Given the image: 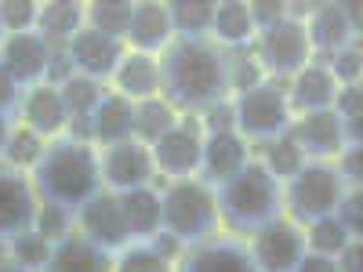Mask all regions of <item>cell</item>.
Masks as SVG:
<instances>
[{
	"instance_id": "b9f144b4",
	"label": "cell",
	"mask_w": 363,
	"mask_h": 272,
	"mask_svg": "<svg viewBox=\"0 0 363 272\" xmlns=\"http://www.w3.org/2000/svg\"><path fill=\"white\" fill-rule=\"evenodd\" d=\"M335 171L342 174L345 189H359V181H363V149L359 145H345L342 153H338Z\"/></svg>"
},
{
	"instance_id": "74e56055",
	"label": "cell",
	"mask_w": 363,
	"mask_h": 272,
	"mask_svg": "<svg viewBox=\"0 0 363 272\" xmlns=\"http://www.w3.org/2000/svg\"><path fill=\"white\" fill-rule=\"evenodd\" d=\"M37 11H40V4H33V0H0V22H4L8 33L37 29Z\"/></svg>"
},
{
	"instance_id": "f6af8a7d",
	"label": "cell",
	"mask_w": 363,
	"mask_h": 272,
	"mask_svg": "<svg viewBox=\"0 0 363 272\" xmlns=\"http://www.w3.org/2000/svg\"><path fill=\"white\" fill-rule=\"evenodd\" d=\"M73 76H77V69H73V62H69L66 47H62V51H51V62H48V76H44V84L62 87V84H69Z\"/></svg>"
},
{
	"instance_id": "1f68e13d",
	"label": "cell",
	"mask_w": 363,
	"mask_h": 272,
	"mask_svg": "<svg viewBox=\"0 0 363 272\" xmlns=\"http://www.w3.org/2000/svg\"><path fill=\"white\" fill-rule=\"evenodd\" d=\"M44 138L40 135H33V131H29V128H15L11 131V138H8V153H4V164L8 167H15V171H33L37 167V160L44 157Z\"/></svg>"
},
{
	"instance_id": "4316f807",
	"label": "cell",
	"mask_w": 363,
	"mask_h": 272,
	"mask_svg": "<svg viewBox=\"0 0 363 272\" xmlns=\"http://www.w3.org/2000/svg\"><path fill=\"white\" fill-rule=\"evenodd\" d=\"M80 29H84V4H73V0H51V4H40V11H37V33L55 51H62L80 33Z\"/></svg>"
},
{
	"instance_id": "7a4b0ae2",
	"label": "cell",
	"mask_w": 363,
	"mask_h": 272,
	"mask_svg": "<svg viewBox=\"0 0 363 272\" xmlns=\"http://www.w3.org/2000/svg\"><path fill=\"white\" fill-rule=\"evenodd\" d=\"M33 193L40 203L62 207L77 218L80 210L102 193V171H99V149L77 138H55L44 145V157L29 171Z\"/></svg>"
},
{
	"instance_id": "3957f363",
	"label": "cell",
	"mask_w": 363,
	"mask_h": 272,
	"mask_svg": "<svg viewBox=\"0 0 363 272\" xmlns=\"http://www.w3.org/2000/svg\"><path fill=\"white\" fill-rule=\"evenodd\" d=\"M215 203L229 232L255 236L269 222L284 218V186L265 171L262 160H251L240 174H233L225 186L215 189Z\"/></svg>"
},
{
	"instance_id": "bcb514c9",
	"label": "cell",
	"mask_w": 363,
	"mask_h": 272,
	"mask_svg": "<svg viewBox=\"0 0 363 272\" xmlns=\"http://www.w3.org/2000/svg\"><path fill=\"white\" fill-rule=\"evenodd\" d=\"M18 102H22V91L11 84V76L4 73V66H0V116H11L15 120Z\"/></svg>"
},
{
	"instance_id": "d6a6232c",
	"label": "cell",
	"mask_w": 363,
	"mask_h": 272,
	"mask_svg": "<svg viewBox=\"0 0 363 272\" xmlns=\"http://www.w3.org/2000/svg\"><path fill=\"white\" fill-rule=\"evenodd\" d=\"M349 244V232L338 225V218H320L313 225H306V251L309 254H323V258H338V251Z\"/></svg>"
},
{
	"instance_id": "7402d4cb",
	"label": "cell",
	"mask_w": 363,
	"mask_h": 272,
	"mask_svg": "<svg viewBox=\"0 0 363 272\" xmlns=\"http://www.w3.org/2000/svg\"><path fill=\"white\" fill-rule=\"evenodd\" d=\"M116 203H120V215H124V225H128V232H131V244H149L153 236L164 232L160 193H157L153 186L120 193Z\"/></svg>"
},
{
	"instance_id": "8fae6325",
	"label": "cell",
	"mask_w": 363,
	"mask_h": 272,
	"mask_svg": "<svg viewBox=\"0 0 363 272\" xmlns=\"http://www.w3.org/2000/svg\"><path fill=\"white\" fill-rule=\"evenodd\" d=\"M99 171H102V189L106 193H131V189H145L153 186L157 167H153V153L145 145L131 142H120L109 145L99 153Z\"/></svg>"
},
{
	"instance_id": "8d00e7d4",
	"label": "cell",
	"mask_w": 363,
	"mask_h": 272,
	"mask_svg": "<svg viewBox=\"0 0 363 272\" xmlns=\"http://www.w3.org/2000/svg\"><path fill=\"white\" fill-rule=\"evenodd\" d=\"M73 229H77V218L69 215V210L51 207V203H40L37 222H33V232H40V236L48 239V244H58V239L73 236Z\"/></svg>"
},
{
	"instance_id": "60d3db41",
	"label": "cell",
	"mask_w": 363,
	"mask_h": 272,
	"mask_svg": "<svg viewBox=\"0 0 363 272\" xmlns=\"http://www.w3.org/2000/svg\"><path fill=\"white\" fill-rule=\"evenodd\" d=\"M196 120H200V131H203V135H225V131H236L233 98H222V102H215V106H207Z\"/></svg>"
},
{
	"instance_id": "ac0fdd59",
	"label": "cell",
	"mask_w": 363,
	"mask_h": 272,
	"mask_svg": "<svg viewBox=\"0 0 363 272\" xmlns=\"http://www.w3.org/2000/svg\"><path fill=\"white\" fill-rule=\"evenodd\" d=\"M178 272H258L251 261L247 244H240L236 236H215L207 244L186 247L178 258Z\"/></svg>"
},
{
	"instance_id": "ee69618b",
	"label": "cell",
	"mask_w": 363,
	"mask_h": 272,
	"mask_svg": "<svg viewBox=\"0 0 363 272\" xmlns=\"http://www.w3.org/2000/svg\"><path fill=\"white\" fill-rule=\"evenodd\" d=\"M335 109L342 120H349V116H363V91H359V84H349V87H338V95H335Z\"/></svg>"
},
{
	"instance_id": "d6986e66",
	"label": "cell",
	"mask_w": 363,
	"mask_h": 272,
	"mask_svg": "<svg viewBox=\"0 0 363 272\" xmlns=\"http://www.w3.org/2000/svg\"><path fill=\"white\" fill-rule=\"evenodd\" d=\"M18 120H22V128L40 135L44 142L62 138L66 128H69V113H66V102H62V91L51 87V84H40L33 91H26L22 102H18Z\"/></svg>"
},
{
	"instance_id": "6da1fadb",
	"label": "cell",
	"mask_w": 363,
	"mask_h": 272,
	"mask_svg": "<svg viewBox=\"0 0 363 272\" xmlns=\"http://www.w3.org/2000/svg\"><path fill=\"white\" fill-rule=\"evenodd\" d=\"M160 98L182 116H200L229 98L225 51L215 40H171L160 55Z\"/></svg>"
},
{
	"instance_id": "e0dca14e",
	"label": "cell",
	"mask_w": 363,
	"mask_h": 272,
	"mask_svg": "<svg viewBox=\"0 0 363 272\" xmlns=\"http://www.w3.org/2000/svg\"><path fill=\"white\" fill-rule=\"evenodd\" d=\"M251 142H244L236 131L225 135H203V157H200V181L211 189L225 186L233 174H240L251 164Z\"/></svg>"
},
{
	"instance_id": "681fc988",
	"label": "cell",
	"mask_w": 363,
	"mask_h": 272,
	"mask_svg": "<svg viewBox=\"0 0 363 272\" xmlns=\"http://www.w3.org/2000/svg\"><path fill=\"white\" fill-rule=\"evenodd\" d=\"M294 272H338V265H335V258H323V254H309L306 251V258L298 261Z\"/></svg>"
},
{
	"instance_id": "30bf717a",
	"label": "cell",
	"mask_w": 363,
	"mask_h": 272,
	"mask_svg": "<svg viewBox=\"0 0 363 272\" xmlns=\"http://www.w3.org/2000/svg\"><path fill=\"white\" fill-rule=\"evenodd\" d=\"M251 261L258 272H294L306 258V229L291 218H277L251 236Z\"/></svg>"
},
{
	"instance_id": "277c9868",
	"label": "cell",
	"mask_w": 363,
	"mask_h": 272,
	"mask_svg": "<svg viewBox=\"0 0 363 272\" xmlns=\"http://www.w3.org/2000/svg\"><path fill=\"white\" fill-rule=\"evenodd\" d=\"M160 215H164V232H171L182 247L207 244L222 229L215 189L203 186L200 178L167 181V189L160 193Z\"/></svg>"
},
{
	"instance_id": "f907efd6",
	"label": "cell",
	"mask_w": 363,
	"mask_h": 272,
	"mask_svg": "<svg viewBox=\"0 0 363 272\" xmlns=\"http://www.w3.org/2000/svg\"><path fill=\"white\" fill-rule=\"evenodd\" d=\"M15 131V120L11 116H0V164H4V153H8V138Z\"/></svg>"
},
{
	"instance_id": "9c48e42d",
	"label": "cell",
	"mask_w": 363,
	"mask_h": 272,
	"mask_svg": "<svg viewBox=\"0 0 363 272\" xmlns=\"http://www.w3.org/2000/svg\"><path fill=\"white\" fill-rule=\"evenodd\" d=\"M153 167L157 174H164L167 181H182V178H196L200 174V157H203V131L200 120L186 116L178 120V128L167 131L153 149Z\"/></svg>"
},
{
	"instance_id": "9a60e30c",
	"label": "cell",
	"mask_w": 363,
	"mask_h": 272,
	"mask_svg": "<svg viewBox=\"0 0 363 272\" xmlns=\"http://www.w3.org/2000/svg\"><path fill=\"white\" fill-rule=\"evenodd\" d=\"M77 229L87 244H95L106 254H116L131 244V232L124 225V215H120L116 193H106V189L77 215Z\"/></svg>"
},
{
	"instance_id": "ba28073f",
	"label": "cell",
	"mask_w": 363,
	"mask_h": 272,
	"mask_svg": "<svg viewBox=\"0 0 363 272\" xmlns=\"http://www.w3.org/2000/svg\"><path fill=\"white\" fill-rule=\"evenodd\" d=\"M40 200L33 193V181L26 171L0 164V251H8L11 239L33 232Z\"/></svg>"
},
{
	"instance_id": "52a82bcc",
	"label": "cell",
	"mask_w": 363,
	"mask_h": 272,
	"mask_svg": "<svg viewBox=\"0 0 363 272\" xmlns=\"http://www.w3.org/2000/svg\"><path fill=\"white\" fill-rule=\"evenodd\" d=\"M255 58L265 76L272 80H291L294 73H301L309 62H313V47H309V37H306V26L294 22V18H284L277 26L262 29L255 33Z\"/></svg>"
},
{
	"instance_id": "d590c367",
	"label": "cell",
	"mask_w": 363,
	"mask_h": 272,
	"mask_svg": "<svg viewBox=\"0 0 363 272\" xmlns=\"http://www.w3.org/2000/svg\"><path fill=\"white\" fill-rule=\"evenodd\" d=\"M113 272H174V265L160 258L153 244H128L124 251H116Z\"/></svg>"
},
{
	"instance_id": "f5cc1de1",
	"label": "cell",
	"mask_w": 363,
	"mask_h": 272,
	"mask_svg": "<svg viewBox=\"0 0 363 272\" xmlns=\"http://www.w3.org/2000/svg\"><path fill=\"white\" fill-rule=\"evenodd\" d=\"M8 40V29H4V22H0V44H4Z\"/></svg>"
},
{
	"instance_id": "7bdbcfd3",
	"label": "cell",
	"mask_w": 363,
	"mask_h": 272,
	"mask_svg": "<svg viewBox=\"0 0 363 272\" xmlns=\"http://www.w3.org/2000/svg\"><path fill=\"white\" fill-rule=\"evenodd\" d=\"M284 18H287V8L280 4V0H255L251 4V22H255L258 33L269 29V26H277V22H284Z\"/></svg>"
},
{
	"instance_id": "f1b7e54d",
	"label": "cell",
	"mask_w": 363,
	"mask_h": 272,
	"mask_svg": "<svg viewBox=\"0 0 363 272\" xmlns=\"http://www.w3.org/2000/svg\"><path fill=\"white\" fill-rule=\"evenodd\" d=\"M178 113L157 95V98H145V102H135V142L153 149L167 131L178 128Z\"/></svg>"
},
{
	"instance_id": "484cf974",
	"label": "cell",
	"mask_w": 363,
	"mask_h": 272,
	"mask_svg": "<svg viewBox=\"0 0 363 272\" xmlns=\"http://www.w3.org/2000/svg\"><path fill=\"white\" fill-rule=\"evenodd\" d=\"M135 138V102H128L116 91H106V98L95 113V145L109 149Z\"/></svg>"
},
{
	"instance_id": "4fadbf2b",
	"label": "cell",
	"mask_w": 363,
	"mask_h": 272,
	"mask_svg": "<svg viewBox=\"0 0 363 272\" xmlns=\"http://www.w3.org/2000/svg\"><path fill=\"white\" fill-rule=\"evenodd\" d=\"M66 55H69V62L77 69V76H87V80H95V84H106L116 76L120 62H124V40H113V37H102L95 33V29H80V33L66 44Z\"/></svg>"
},
{
	"instance_id": "83f0119b",
	"label": "cell",
	"mask_w": 363,
	"mask_h": 272,
	"mask_svg": "<svg viewBox=\"0 0 363 272\" xmlns=\"http://www.w3.org/2000/svg\"><path fill=\"white\" fill-rule=\"evenodd\" d=\"M167 15L174 40H211V18H215L211 0H171Z\"/></svg>"
},
{
	"instance_id": "836d02e7",
	"label": "cell",
	"mask_w": 363,
	"mask_h": 272,
	"mask_svg": "<svg viewBox=\"0 0 363 272\" xmlns=\"http://www.w3.org/2000/svg\"><path fill=\"white\" fill-rule=\"evenodd\" d=\"M51 247H55V244H48L40 232H26V236L11 239L4 254H8L15 265H22L26 272H44L48 261H51Z\"/></svg>"
},
{
	"instance_id": "8992f818",
	"label": "cell",
	"mask_w": 363,
	"mask_h": 272,
	"mask_svg": "<svg viewBox=\"0 0 363 272\" xmlns=\"http://www.w3.org/2000/svg\"><path fill=\"white\" fill-rule=\"evenodd\" d=\"M345 196V181L327 160H309L287 186H284V218L294 225H313L320 218L335 215L338 200Z\"/></svg>"
},
{
	"instance_id": "ffe728a7",
	"label": "cell",
	"mask_w": 363,
	"mask_h": 272,
	"mask_svg": "<svg viewBox=\"0 0 363 272\" xmlns=\"http://www.w3.org/2000/svg\"><path fill=\"white\" fill-rule=\"evenodd\" d=\"M171 40H174V29H171L167 4H157V0L131 4V26H128V37H124V44H128L131 51L157 58Z\"/></svg>"
},
{
	"instance_id": "f546056e",
	"label": "cell",
	"mask_w": 363,
	"mask_h": 272,
	"mask_svg": "<svg viewBox=\"0 0 363 272\" xmlns=\"http://www.w3.org/2000/svg\"><path fill=\"white\" fill-rule=\"evenodd\" d=\"M84 26L102 37L124 40L128 26H131V4L128 0H95V4H84Z\"/></svg>"
},
{
	"instance_id": "7dc6e473",
	"label": "cell",
	"mask_w": 363,
	"mask_h": 272,
	"mask_svg": "<svg viewBox=\"0 0 363 272\" xmlns=\"http://www.w3.org/2000/svg\"><path fill=\"white\" fill-rule=\"evenodd\" d=\"M335 265H338V272H363V244L359 239H349V244L338 251Z\"/></svg>"
},
{
	"instance_id": "f35d334b",
	"label": "cell",
	"mask_w": 363,
	"mask_h": 272,
	"mask_svg": "<svg viewBox=\"0 0 363 272\" xmlns=\"http://www.w3.org/2000/svg\"><path fill=\"white\" fill-rule=\"evenodd\" d=\"M327 69H330V76H335L338 87L359 84V69H363V62H359V40L349 44V47H342L338 55H330L327 58Z\"/></svg>"
},
{
	"instance_id": "c3c4849f",
	"label": "cell",
	"mask_w": 363,
	"mask_h": 272,
	"mask_svg": "<svg viewBox=\"0 0 363 272\" xmlns=\"http://www.w3.org/2000/svg\"><path fill=\"white\" fill-rule=\"evenodd\" d=\"M149 244H153V251H157L160 258H167L171 265H174V258H182V254H186V247H182V244H178V239H174L171 232H160V236H153Z\"/></svg>"
},
{
	"instance_id": "5b68a950",
	"label": "cell",
	"mask_w": 363,
	"mask_h": 272,
	"mask_svg": "<svg viewBox=\"0 0 363 272\" xmlns=\"http://www.w3.org/2000/svg\"><path fill=\"white\" fill-rule=\"evenodd\" d=\"M236 135L244 142H272L291 131V106H287V80L262 76L255 87L240 91L233 98Z\"/></svg>"
},
{
	"instance_id": "4dcf8cb0",
	"label": "cell",
	"mask_w": 363,
	"mask_h": 272,
	"mask_svg": "<svg viewBox=\"0 0 363 272\" xmlns=\"http://www.w3.org/2000/svg\"><path fill=\"white\" fill-rule=\"evenodd\" d=\"M258 149H262V157H258V160L265 164V171L277 178L280 186H287V181L309 164L306 157H301V149L291 142V135H280V138H272V142H262Z\"/></svg>"
},
{
	"instance_id": "cb8c5ba5",
	"label": "cell",
	"mask_w": 363,
	"mask_h": 272,
	"mask_svg": "<svg viewBox=\"0 0 363 272\" xmlns=\"http://www.w3.org/2000/svg\"><path fill=\"white\" fill-rule=\"evenodd\" d=\"M44 272H113V254L99 251L80 232H73L51 247V261Z\"/></svg>"
},
{
	"instance_id": "d4e9b609",
	"label": "cell",
	"mask_w": 363,
	"mask_h": 272,
	"mask_svg": "<svg viewBox=\"0 0 363 272\" xmlns=\"http://www.w3.org/2000/svg\"><path fill=\"white\" fill-rule=\"evenodd\" d=\"M255 22H251V4L244 0H225V4H215V18H211V40H215L222 51L233 47H251L255 44Z\"/></svg>"
},
{
	"instance_id": "ab89813d",
	"label": "cell",
	"mask_w": 363,
	"mask_h": 272,
	"mask_svg": "<svg viewBox=\"0 0 363 272\" xmlns=\"http://www.w3.org/2000/svg\"><path fill=\"white\" fill-rule=\"evenodd\" d=\"M335 218L349 232V239H359V232H363V196H359V189H345V196L335 207Z\"/></svg>"
},
{
	"instance_id": "603a6c76",
	"label": "cell",
	"mask_w": 363,
	"mask_h": 272,
	"mask_svg": "<svg viewBox=\"0 0 363 272\" xmlns=\"http://www.w3.org/2000/svg\"><path fill=\"white\" fill-rule=\"evenodd\" d=\"M113 84H116V95H124L128 102L157 98L160 95V62L153 55L128 51L120 69H116V76H113Z\"/></svg>"
},
{
	"instance_id": "e575fe53",
	"label": "cell",
	"mask_w": 363,
	"mask_h": 272,
	"mask_svg": "<svg viewBox=\"0 0 363 272\" xmlns=\"http://www.w3.org/2000/svg\"><path fill=\"white\" fill-rule=\"evenodd\" d=\"M225 73H229V95H240V91L255 87V84L265 76L251 47H233V51H225Z\"/></svg>"
},
{
	"instance_id": "7c38bea8",
	"label": "cell",
	"mask_w": 363,
	"mask_h": 272,
	"mask_svg": "<svg viewBox=\"0 0 363 272\" xmlns=\"http://www.w3.org/2000/svg\"><path fill=\"white\" fill-rule=\"evenodd\" d=\"M51 51L55 47L37 33V29H29V33H8V40L0 44V66H4L11 84L26 95V91H33V87L44 84Z\"/></svg>"
},
{
	"instance_id": "5bb4252c",
	"label": "cell",
	"mask_w": 363,
	"mask_h": 272,
	"mask_svg": "<svg viewBox=\"0 0 363 272\" xmlns=\"http://www.w3.org/2000/svg\"><path fill=\"white\" fill-rule=\"evenodd\" d=\"M291 142L301 149L306 160H335L345 149V135H342V116L335 109H320V113H298L291 120Z\"/></svg>"
},
{
	"instance_id": "2e32d148",
	"label": "cell",
	"mask_w": 363,
	"mask_h": 272,
	"mask_svg": "<svg viewBox=\"0 0 363 272\" xmlns=\"http://www.w3.org/2000/svg\"><path fill=\"white\" fill-rule=\"evenodd\" d=\"M301 26H306V37L313 47V62H323V66L330 55H338L342 47L359 40V33L349 26V15L342 4H313Z\"/></svg>"
},
{
	"instance_id": "44dd1931",
	"label": "cell",
	"mask_w": 363,
	"mask_h": 272,
	"mask_svg": "<svg viewBox=\"0 0 363 272\" xmlns=\"http://www.w3.org/2000/svg\"><path fill=\"white\" fill-rule=\"evenodd\" d=\"M335 95H338V84L330 76V69L323 62H309L301 73H294L287 80V106L291 113H320V109H330L335 106Z\"/></svg>"
},
{
	"instance_id": "816d5d0a",
	"label": "cell",
	"mask_w": 363,
	"mask_h": 272,
	"mask_svg": "<svg viewBox=\"0 0 363 272\" xmlns=\"http://www.w3.org/2000/svg\"><path fill=\"white\" fill-rule=\"evenodd\" d=\"M0 272H26V268H22V265H15L8 254H0Z\"/></svg>"
}]
</instances>
